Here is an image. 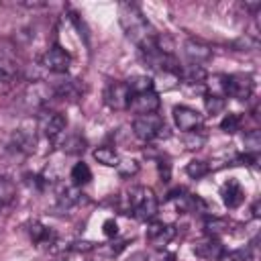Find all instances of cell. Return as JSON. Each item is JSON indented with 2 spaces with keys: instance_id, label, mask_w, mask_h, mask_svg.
<instances>
[{
  "instance_id": "obj_1",
  "label": "cell",
  "mask_w": 261,
  "mask_h": 261,
  "mask_svg": "<svg viewBox=\"0 0 261 261\" xmlns=\"http://www.w3.org/2000/svg\"><path fill=\"white\" fill-rule=\"evenodd\" d=\"M118 22L124 31V35L139 45L141 53H153L157 49L155 43V35L151 31V24L147 20V16L141 12V8L133 2H120L118 4Z\"/></svg>"
},
{
  "instance_id": "obj_2",
  "label": "cell",
  "mask_w": 261,
  "mask_h": 261,
  "mask_svg": "<svg viewBox=\"0 0 261 261\" xmlns=\"http://www.w3.org/2000/svg\"><path fill=\"white\" fill-rule=\"evenodd\" d=\"M128 198V210L133 212V216L141 222H149L155 218L157 214V196L151 188H133Z\"/></svg>"
},
{
  "instance_id": "obj_3",
  "label": "cell",
  "mask_w": 261,
  "mask_h": 261,
  "mask_svg": "<svg viewBox=\"0 0 261 261\" xmlns=\"http://www.w3.org/2000/svg\"><path fill=\"white\" fill-rule=\"evenodd\" d=\"M167 128H165V122H163V118L157 114V112H153V114H143V116H137L135 120H133V133H135V137L137 139H141V141H153V139H157V137H163V135H167L165 133Z\"/></svg>"
},
{
  "instance_id": "obj_4",
  "label": "cell",
  "mask_w": 261,
  "mask_h": 261,
  "mask_svg": "<svg viewBox=\"0 0 261 261\" xmlns=\"http://www.w3.org/2000/svg\"><path fill=\"white\" fill-rule=\"evenodd\" d=\"M104 102L112 110H126L130 102V90L126 82H108V86L104 88Z\"/></svg>"
},
{
  "instance_id": "obj_5",
  "label": "cell",
  "mask_w": 261,
  "mask_h": 261,
  "mask_svg": "<svg viewBox=\"0 0 261 261\" xmlns=\"http://www.w3.org/2000/svg\"><path fill=\"white\" fill-rule=\"evenodd\" d=\"M41 65L53 73H65L71 65V55L59 45H53L41 55Z\"/></svg>"
},
{
  "instance_id": "obj_6",
  "label": "cell",
  "mask_w": 261,
  "mask_h": 261,
  "mask_svg": "<svg viewBox=\"0 0 261 261\" xmlns=\"http://www.w3.org/2000/svg\"><path fill=\"white\" fill-rule=\"evenodd\" d=\"M253 90H255V82L251 75L245 73L226 75V96L237 100H249L253 96Z\"/></svg>"
},
{
  "instance_id": "obj_7",
  "label": "cell",
  "mask_w": 261,
  "mask_h": 261,
  "mask_svg": "<svg viewBox=\"0 0 261 261\" xmlns=\"http://www.w3.org/2000/svg\"><path fill=\"white\" fill-rule=\"evenodd\" d=\"M159 106H161L159 94H157L155 90H149V92L133 94L126 110L135 112L137 116H143V114H153V112H157V110H159Z\"/></svg>"
},
{
  "instance_id": "obj_8",
  "label": "cell",
  "mask_w": 261,
  "mask_h": 261,
  "mask_svg": "<svg viewBox=\"0 0 261 261\" xmlns=\"http://www.w3.org/2000/svg\"><path fill=\"white\" fill-rule=\"evenodd\" d=\"M173 120L181 133H192V130H200L204 116L190 106H175L173 108Z\"/></svg>"
},
{
  "instance_id": "obj_9",
  "label": "cell",
  "mask_w": 261,
  "mask_h": 261,
  "mask_svg": "<svg viewBox=\"0 0 261 261\" xmlns=\"http://www.w3.org/2000/svg\"><path fill=\"white\" fill-rule=\"evenodd\" d=\"M51 92L61 98V100H69V102H75L82 98L84 94V86L80 84V80H73V77H59L53 82L51 86Z\"/></svg>"
},
{
  "instance_id": "obj_10",
  "label": "cell",
  "mask_w": 261,
  "mask_h": 261,
  "mask_svg": "<svg viewBox=\"0 0 261 261\" xmlns=\"http://www.w3.org/2000/svg\"><path fill=\"white\" fill-rule=\"evenodd\" d=\"M175 237V226L163 224V222H151L147 228V241L155 249H165L167 243H171Z\"/></svg>"
},
{
  "instance_id": "obj_11",
  "label": "cell",
  "mask_w": 261,
  "mask_h": 261,
  "mask_svg": "<svg viewBox=\"0 0 261 261\" xmlns=\"http://www.w3.org/2000/svg\"><path fill=\"white\" fill-rule=\"evenodd\" d=\"M194 253L200 259H220L224 255V247L216 237H204L202 241H198L194 245Z\"/></svg>"
},
{
  "instance_id": "obj_12",
  "label": "cell",
  "mask_w": 261,
  "mask_h": 261,
  "mask_svg": "<svg viewBox=\"0 0 261 261\" xmlns=\"http://www.w3.org/2000/svg\"><path fill=\"white\" fill-rule=\"evenodd\" d=\"M184 53L194 65H200V63H204L212 57V49L206 43L198 41V39H188L184 43Z\"/></svg>"
},
{
  "instance_id": "obj_13",
  "label": "cell",
  "mask_w": 261,
  "mask_h": 261,
  "mask_svg": "<svg viewBox=\"0 0 261 261\" xmlns=\"http://www.w3.org/2000/svg\"><path fill=\"white\" fill-rule=\"evenodd\" d=\"M67 126V118L61 112H49L41 118V128L47 139H57Z\"/></svg>"
},
{
  "instance_id": "obj_14",
  "label": "cell",
  "mask_w": 261,
  "mask_h": 261,
  "mask_svg": "<svg viewBox=\"0 0 261 261\" xmlns=\"http://www.w3.org/2000/svg\"><path fill=\"white\" fill-rule=\"evenodd\" d=\"M220 196H222V202L226 208H239L245 200V192L241 188V184L237 179H228L222 190H220Z\"/></svg>"
},
{
  "instance_id": "obj_15",
  "label": "cell",
  "mask_w": 261,
  "mask_h": 261,
  "mask_svg": "<svg viewBox=\"0 0 261 261\" xmlns=\"http://www.w3.org/2000/svg\"><path fill=\"white\" fill-rule=\"evenodd\" d=\"M92 155H94V159H96L98 163H102V165H106V167H116V165L120 163L118 153H116L112 147H108V145H102V147L94 149Z\"/></svg>"
},
{
  "instance_id": "obj_16",
  "label": "cell",
  "mask_w": 261,
  "mask_h": 261,
  "mask_svg": "<svg viewBox=\"0 0 261 261\" xmlns=\"http://www.w3.org/2000/svg\"><path fill=\"white\" fill-rule=\"evenodd\" d=\"M179 80H184L186 84H202L206 82V71L202 69V65H186L179 67Z\"/></svg>"
},
{
  "instance_id": "obj_17",
  "label": "cell",
  "mask_w": 261,
  "mask_h": 261,
  "mask_svg": "<svg viewBox=\"0 0 261 261\" xmlns=\"http://www.w3.org/2000/svg\"><path fill=\"white\" fill-rule=\"evenodd\" d=\"M27 232H29V237H31L35 243H47V241H51V239H53V232H51L45 224H41L39 220L29 222Z\"/></svg>"
},
{
  "instance_id": "obj_18",
  "label": "cell",
  "mask_w": 261,
  "mask_h": 261,
  "mask_svg": "<svg viewBox=\"0 0 261 261\" xmlns=\"http://www.w3.org/2000/svg\"><path fill=\"white\" fill-rule=\"evenodd\" d=\"M126 86H128L130 96H133V94H141V92H149V90H153L155 82H153L149 75H133V77L126 80Z\"/></svg>"
},
{
  "instance_id": "obj_19",
  "label": "cell",
  "mask_w": 261,
  "mask_h": 261,
  "mask_svg": "<svg viewBox=\"0 0 261 261\" xmlns=\"http://www.w3.org/2000/svg\"><path fill=\"white\" fill-rule=\"evenodd\" d=\"M14 143H16V147L20 149V151H24V153H31L33 149H35V133H31V130H27V128H18L16 133H14Z\"/></svg>"
},
{
  "instance_id": "obj_20",
  "label": "cell",
  "mask_w": 261,
  "mask_h": 261,
  "mask_svg": "<svg viewBox=\"0 0 261 261\" xmlns=\"http://www.w3.org/2000/svg\"><path fill=\"white\" fill-rule=\"evenodd\" d=\"M71 179H73V186H84L92 179V169L88 167V163L84 161H77L73 167H71Z\"/></svg>"
},
{
  "instance_id": "obj_21",
  "label": "cell",
  "mask_w": 261,
  "mask_h": 261,
  "mask_svg": "<svg viewBox=\"0 0 261 261\" xmlns=\"http://www.w3.org/2000/svg\"><path fill=\"white\" fill-rule=\"evenodd\" d=\"M80 196H82V194H80L77 186H67V188H63V190L59 192L57 202H59L61 208H71L73 204L80 202Z\"/></svg>"
},
{
  "instance_id": "obj_22",
  "label": "cell",
  "mask_w": 261,
  "mask_h": 261,
  "mask_svg": "<svg viewBox=\"0 0 261 261\" xmlns=\"http://www.w3.org/2000/svg\"><path fill=\"white\" fill-rule=\"evenodd\" d=\"M14 67L6 61H0V94H6L14 86Z\"/></svg>"
},
{
  "instance_id": "obj_23",
  "label": "cell",
  "mask_w": 261,
  "mask_h": 261,
  "mask_svg": "<svg viewBox=\"0 0 261 261\" xmlns=\"http://www.w3.org/2000/svg\"><path fill=\"white\" fill-rule=\"evenodd\" d=\"M186 173L192 177V179H200L204 175L210 173V165L206 161H200V159H192L188 165H186Z\"/></svg>"
},
{
  "instance_id": "obj_24",
  "label": "cell",
  "mask_w": 261,
  "mask_h": 261,
  "mask_svg": "<svg viewBox=\"0 0 261 261\" xmlns=\"http://www.w3.org/2000/svg\"><path fill=\"white\" fill-rule=\"evenodd\" d=\"M204 230H206L208 237H216V234L228 230V222H226L224 218L212 216V218H206V220H204Z\"/></svg>"
},
{
  "instance_id": "obj_25",
  "label": "cell",
  "mask_w": 261,
  "mask_h": 261,
  "mask_svg": "<svg viewBox=\"0 0 261 261\" xmlns=\"http://www.w3.org/2000/svg\"><path fill=\"white\" fill-rule=\"evenodd\" d=\"M16 196V186L10 177H0V206L12 202Z\"/></svg>"
},
{
  "instance_id": "obj_26",
  "label": "cell",
  "mask_w": 261,
  "mask_h": 261,
  "mask_svg": "<svg viewBox=\"0 0 261 261\" xmlns=\"http://www.w3.org/2000/svg\"><path fill=\"white\" fill-rule=\"evenodd\" d=\"M241 124H243V116L241 114H237V112H228L222 120H220V128L224 130V133H237L239 128H241Z\"/></svg>"
},
{
  "instance_id": "obj_27",
  "label": "cell",
  "mask_w": 261,
  "mask_h": 261,
  "mask_svg": "<svg viewBox=\"0 0 261 261\" xmlns=\"http://www.w3.org/2000/svg\"><path fill=\"white\" fill-rule=\"evenodd\" d=\"M204 106H206V112L208 114H218L224 110L226 106V100L222 96H212V94H206L204 96Z\"/></svg>"
},
{
  "instance_id": "obj_28",
  "label": "cell",
  "mask_w": 261,
  "mask_h": 261,
  "mask_svg": "<svg viewBox=\"0 0 261 261\" xmlns=\"http://www.w3.org/2000/svg\"><path fill=\"white\" fill-rule=\"evenodd\" d=\"M259 147H261V133L259 130H249L245 135V153L259 155Z\"/></svg>"
},
{
  "instance_id": "obj_29",
  "label": "cell",
  "mask_w": 261,
  "mask_h": 261,
  "mask_svg": "<svg viewBox=\"0 0 261 261\" xmlns=\"http://www.w3.org/2000/svg\"><path fill=\"white\" fill-rule=\"evenodd\" d=\"M204 141H206V137H204L200 130H192V133H186V137H184V145H186V149H190V151L202 149Z\"/></svg>"
},
{
  "instance_id": "obj_30",
  "label": "cell",
  "mask_w": 261,
  "mask_h": 261,
  "mask_svg": "<svg viewBox=\"0 0 261 261\" xmlns=\"http://www.w3.org/2000/svg\"><path fill=\"white\" fill-rule=\"evenodd\" d=\"M63 149H65L67 153H71V155H80V153L86 151V141H84L82 137H71V139L65 141Z\"/></svg>"
},
{
  "instance_id": "obj_31",
  "label": "cell",
  "mask_w": 261,
  "mask_h": 261,
  "mask_svg": "<svg viewBox=\"0 0 261 261\" xmlns=\"http://www.w3.org/2000/svg\"><path fill=\"white\" fill-rule=\"evenodd\" d=\"M116 169H118V173H120L122 177H128V175H135V173L139 171V163L133 161V159H124V161H120V163L116 165Z\"/></svg>"
},
{
  "instance_id": "obj_32",
  "label": "cell",
  "mask_w": 261,
  "mask_h": 261,
  "mask_svg": "<svg viewBox=\"0 0 261 261\" xmlns=\"http://www.w3.org/2000/svg\"><path fill=\"white\" fill-rule=\"evenodd\" d=\"M218 261H251V255H249V251H243V249H239V251H230V253H224Z\"/></svg>"
},
{
  "instance_id": "obj_33",
  "label": "cell",
  "mask_w": 261,
  "mask_h": 261,
  "mask_svg": "<svg viewBox=\"0 0 261 261\" xmlns=\"http://www.w3.org/2000/svg\"><path fill=\"white\" fill-rule=\"evenodd\" d=\"M102 232H104L108 239L116 237V234H118V224H116V220H114V218L104 220V224H102Z\"/></svg>"
},
{
  "instance_id": "obj_34",
  "label": "cell",
  "mask_w": 261,
  "mask_h": 261,
  "mask_svg": "<svg viewBox=\"0 0 261 261\" xmlns=\"http://www.w3.org/2000/svg\"><path fill=\"white\" fill-rule=\"evenodd\" d=\"M157 169H159L161 179H163V181H169V177H171V163H169L167 159H159Z\"/></svg>"
},
{
  "instance_id": "obj_35",
  "label": "cell",
  "mask_w": 261,
  "mask_h": 261,
  "mask_svg": "<svg viewBox=\"0 0 261 261\" xmlns=\"http://www.w3.org/2000/svg\"><path fill=\"white\" fill-rule=\"evenodd\" d=\"M71 249H73V251L88 253V251H94V249H96V245H94V243H90V241H75V243L71 245Z\"/></svg>"
},
{
  "instance_id": "obj_36",
  "label": "cell",
  "mask_w": 261,
  "mask_h": 261,
  "mask_svg": "<svg viewBox=\"0 0 261 261\" xmlns=\"http://www.w3.org/2000/svg\"><path fill=\"white\" fill-rule=\"evenodd\" d=\"M128 261H149V257H147L145 253L139 251V253H133V255L128 257Z\"/></svg>"
},
{
  "instance_id": "obj_37",
  "label": "cell",
  "mask_w": 261,
  "mask_h": 261,
  "mask_svg": "<svg viewBox=\"0 0 261 261\" xmlns=\"http://www.w3.org/2000/svg\"><path fill=\"white\" fill-rule=\"evenodd\" d=\"M253 216H255V218L259 216V202H255V204H253Z\"/></svg>"
},
{
  "instance_id": "obj_38",
  "label": "cell",
  "mask_w": 261,
  "mask_h": 261,
  "mask_svg": "<svg viewBox=\"0 0 261 261\" xmlns=\"http://www.w3.org/2000/svg\"><path fill=\"white\" fill-rule=\"evenodd\" d=\"M53 261H67V259H65V255H57Z\"/></svg>"
}]
</instances>
